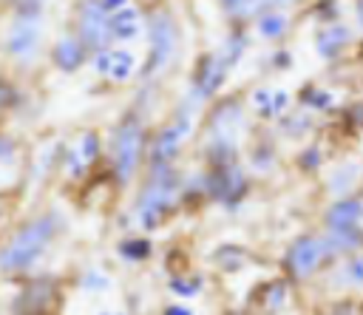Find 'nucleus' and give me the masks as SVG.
<instances>
[{
	"mask_svg": "<svg viewBox=\"0 0 363 315\" xmlns=\"http://www.w3.org/2000/svg\"><path fill=\"white\" fill-rule=\"evenodd\" d=\"M235 68V62L230 60V54L224 48L210 51L199 60V68L193 74V85L187 91V105H201L210 96H216L221 91V85L227 82L230 71Z\"/></svg>",
	"mask_w": 363,
	"mask_h": 315,
	"instance_id": "obj_7",
	"label": "nucleus"
},
{
	"mask_svg": "<svg viewBox=\"0 0 363 315\" xmlns=\"http://www.w3.org/2000/svg\"><path fill=\"white\" fill-rule=\"evenodd\" d=\"M295 3H301V0H247L241 20H255V17H258V14H264V11L289 9V6H295Z\"/></svg>",
	"mask_w": 363,
	"mask_h": 315,
	"instance_id": "obj_27",
	"label": "nucleus"
},
{
	"mask_svg": "<svg viewBox=\"0 0 363 315\" xmlns=\"http://www.w3.org/2000/svg\"><path fill=\"white\" fill-rule=\"evenodd\" d=\"M82 287H85V289H102V287H108V278H105L102 272H85Z\"/></svg>",
	"mask_w": 363,
	"mask_h": 315,
	"instance_id": "obj_33",
	"label": "nucleus"
},
{
	"mask_svg": "<svg viewBox=\"0 0 363 315\" xmlns=\"http://www.w3.org/2000/svg\"><path fill=\"white\" fill-rule=\"evenodd\" d=\"M218 6L224 9V14H230V17H238V20H241L247 0H218Z\"/></svg>",
	"mask_w": 363,
	"mask_h": 315,
	"instance_id": "obj_32",
	"label": "nucleus"
},
{
	"mask_svg": "<svg viewBox=\"0 0 363 315\" xmlns=\"http://www.w3.org/2000/svg\"><path fill=\"white\" fill-rule=\"evenodd\" d=\"M119 255L128 261H142L150 255V241L147 238H125L119 244Z\"/></svg>",
	"mask_w": 363,
	"mask_h": 315,
	"instance_id": "obj_28",
	"label": "nucleus"
},
{
	"mask_svg": "<svg viewBox=\"0 0 363 315\" xmlns=\"http://www.w3.org/2000/svg\"><path fill=\"white\" fill-rule=\"evenodd\" d=\"M48 60L60 74H77L88 60L91 51L74 31H62L51 45H48Z\"/></svg>",
	"mask_w": 363,
	"mask_h": 315,
	"instance_id": "obj_14",
	"label": "nucleus"
},
{
	"mask_svg": "<svg viewBox=\"0 0 363 315\" xmlns=\"http://www.w3.org/2000/svg\"><path fill=\"white\" fill-rule=\"evenodd\" d=\"M23 165V142L11 133L0 128V167H20Z\"/></svg>",
	"mask_w": 363,
	"mask_h": 315,
	"instance_id": "obj_23",
	"label": "nucleus"
},
{
	"mask_svg": "<svg viewBox=\"0 0 363 315\" xmlns=\"http://www.w3.org/2000/svg\"><path fill=\"white\" fill-rule=\"evenodd\" d=\"M354 17H357V28L363 31V0H354Z\"/></svg>",
	"mask_w": 363,
	"mask_h": 315,
	"instance_id": "obj_37",
	"label": "nucleus"
},
{
	"mask_svg": "<svg viewBox=\"0 0 363 315\" xmlns=\"http://www.w3.org/2000/svg\"><path fill=\"white\" fill-rule=\"evenodd\" d=\"M289 14L286 9H275V11H264L255 17V34L264 40H281L284 34H289Z\"/></svg>",
	"mask_w": 363,
	"mask_h": 315,
	"instance_id": "obj_20",
	"label": "nucleus"
},
{
	"mask_svg": "<svg viewBox=\"0 0 363 315\" xmlns=\"http://www.w3.org/2000/svg\"><path fill=\"white\" fill-rule=\"evenodd\" d=\"M71 148L82 156V162H85L88 167H94V165L99 162V156H102V136H99L96 131H82V133L71 142Z\"/></svg>",
	"mask_w": 363,
	"mask_h": 315,
	"instance_id": "obj_22",
	"label": "nucleus"
},
{
	"mask_svg": "<svg viewBox=\"0 0 363 315\" xmlns=\"http://www.w3.org/2000/svg\"><path fill=\"white\" fill-rule=\"evenodd\" d=\"M99 3H102L108 11H116V9H122V6H125V3H130V0H99Z\"/></svg>",
	"mask_w": 363,
	"mask_h": 315,
	"instance_id": "obj_36",
	"label": "nucleus"
},
{
	"mask_svg": "<svg viewBox=\"0 0 363 315\" xmlns=\"http://www.w3.org/2000/svg\"><path fill=\"white\" fill-rule=\"evenodd\" d=\"M156 3H159V0H156Z\"/></svg>",
	"mask_w": 363,
	"mask_h": 315,
	"instance_id": "obj_41",
	"label": "nucleus"
},
{
	"mask_svg": "<svg viewBox=\"0 0 363 315\" xmlns=\"http://www.w3.org/2000/svg\"><path fill=\"white\" fill-rule=\"evenodd\" d=\"M182 196V176L170 165H147V179L136 199V221L145 230H153L164 213L173 210V204Z\"/></svg>",
	"mask_w": 363,
	"mask_h": 315,
	"instance_id": "obj_4",
	"label": "nucleus"
},
{
	"mask_svg": "<svg viewBox=\"0 0 363 315\" xmlns=\"http://www.w3.org/2000/svg\"><path fill=\"white\" fill-rule=\"evenodd\" d=\"M62 219L57 210H43L28 216L3 244H0V275H23L28 272L60 236Z\"/></svg>",
	"mask_w": 363,
	"mask_h": 315,
	"instance_id": "obj_2",
	"label": "nucleus"
},
{
	"mask_svg": "<svg viewBox=\"0 0 363 315\" xmlns=\"http://www.w3.org/2000/svg\"><path fill=\"white\" fill-rule=\"evenodd\" d=\"M145 34V11L136 3H125L122 9L111 11V37L113 43L125 45Z\"/></svg>",
	"mask_w": 363,
	"mask_h": 315,
	"instance_id": "obj_16",
	"label": "nucleus"
},
{
	"mask_svg": "<svg viewBox=\"0 0 363 315\" xmlns=\"http://www.w3.org/2000/svg\"><path fill=\"white\" fill-rule=\"evenodd\" d=\"M272 159H275V153H272V148H269V145L255 148V150L250 153V165H252L255 170H267V167L272 165Z\"/></svg>",
	"mask_w": 363,
	"mask_h": 315,
	"instance_id": "obj_31",
	"label": "nucleus"
},
{
	"mask_svg": "<svg viewBox=\"0 0 363 315\" xmlns=\"http://www.w3.org/2000/svg\"><path fill=\"white\" fill-rule=\"evenodd\" d=\"M272 62H275V65H286V62H289V54H286V51H278V54L272 57Z\"/></svg>",
	"mask_w": 363,
	"mask_h": 315,
	"instance_id": "obj_38",
	"label": "nucleus"
},
{
	"mask_svg": "<svg viewBox=\"0 0 363 315\" xmlns=\"http://www.w3.org/2000/svg\"><path fill=\"white\" fill-rule=\"evenodd\" d=\"M360 179H363V165L360 162H340L326 176V190L335 199H343V196H352V190L360 184Z\"/></svg>",
	"mask_w": 363,
	"mask_h": 315,
	"instance_id": "obj_18",
	"label": "nucleus"
},
{
	"mask_svg": "<svg viewBox=\"0 0 363 315\" xmlns=\"http://www.w3.org/2000/svg\"><path fill=\"white\" fill-rule=\"evenodd\" d=\"M193 128H196V119L190 111L176 114L167 125H162L153 133V139H147V165H170L179 156L182 145L190 139Z\"/></svg>",
	"mask_w": 363,
	"mask_h": 315,
	"instance_id": "obj_8",
	"label": "nucleus"
},
{
	"mask_svg": "<svg viewBox=\"0 0 363 315\" xmlns=\"http://www.w3.org/2000/svg\"><path fill=\"white\" fill-rule=\"evenodd\" d=\"M164 315H193L187 306H182V304H173V306H167L164 309Z\"/></svg>",
	"mask_w": 363,
	"mask_h": 315,
	"instance_id": "obj_35",
	"label": "nucleus"
},
{
	"mask_svg": "<svg viewBox=\"0 0 363 315\" xmlns=\"http://www.w3.org/2000/svg\"><path fill=\"white\" fill-rule=\"evenodd\" d=\"M91 68L96 77L113 82V85H122V82H130L136 77V54L119 43L108 45V48H99L91 54Z\"/></svg>",
	"mask_w": 363,
	"mask_h": 315,
	"instance_id": "obj_9",
	"label": "nucleus"
},
{
	"mask_svg": "<svg viewBox=\"0 0 363 315\" xmlns=\"http://www.w3.org/2000/svg\"><path fill=\"white\" fill-rule=\"evenodd\" d=\"M289 91L284 88H255L250 94V108L261 116V119H278L289 111Z\"/></svg>",
	"mask_w": 363,
	"mask_h": 315,
	"instance_id": "obj_17",
	"label": "nucleus"
},
{
	"mask_svg": "<svg viewBox=\"0 0 363 315\" xmlns=\"http://www.w3.org/2000/svg\"><path fill=\"white\" fill-rule=\"evenodd\" d=\"M301 102H303L306 108H312V111H329L332 102H335V96H332V91H326V88L309 85V88L301 91Z\"/></svg>",
	"mask_w": 363,
	"mask_h": 315,
	"instance_id": "obj_26",
	"label": "nucleus"
},
{
	"mask_svg": "<svg viewBox=\"0 0 363 315\" xmlns=\"http://www.w3.org/2000/svg\"><path fill=\"white\" fill-rule=\"evenodd\" d=\"M354 40V28L346 26L343 20H329V23H320L318 31H315V54L320 60H337Z\"/></svg>",
	"mask_w": 363,
	"mask_h": 315,
	"instance_id": "obj_15",
	"label": "nucleus"
},
{
	"mask_svg": "<svg viewBox=\"0 0 363 315\" xmlns=\"http://www.w3.org/2000/svg\"><path fill=\"white\" fill-rule=\"evenodd\" d=\"M326 258H332V250L326 244V236H301L286 253V267L295 278L312 275Z\"/></svg>",
	"mask_w": 363,
	"mask_h": 315,
	"instance_id": "obj_11",
	"label": "nucleus"
},
{
	"mask_svg": "<svg viewBox=\"0 0 363 315\" xmlns=\"http://www.w3.org/2000/svg\"><path fill=\"white\" fill-rule=\"evenodd\" d=\"M45 9L43 0H9L0 51L11 65L31 68L45 54Z\"/></svg>",
	"mask_w": 363,
	"mask_h": 315,
	"instance_id": "obj_1",
	"label": "nucleus"
},
{
	"mask_svg": "<svg viewBox=\"0 0 363 315\" xmlns=\"http://www.w3.org/2000/svg\"><path fill=\"white\" fill-rule=\"evenodd\" d=\"M284 301H286V287H284L281 281L269 284V287H267V301H264V306L275 312V309H281V306H284Z\"/></svg>",
	"mask_w": 363,
	"mask_h": 315,
	"instance_id": "obj_29",
	"label": "nucleus"
},
{
	"mask_svg": "<svg viewBox=\"0 0 363 315\" xmlns=\"http://www.w3.org/2000/svg\"><path fill=\"white\" fill-rule=\"evenodd\" d=\"M173 289L182 292V295H193L199 289V281H190V284L187 281H173Z\"/></svg>",
	"mask_w": 363,
	"mask_h": 315,
	"instance_id": "obj_34",
	"label": "nucleus"
},
{
	"mask_svg": "<svg viewBox=\"0 0 363 315\" xmlns=\"http://www.w3.org/2000/svg\"><path fill=\"white\" fill-rule=\"evenodd\" d=\"M298 162H301L303 170H315V167H320V162H323V150H320L318 145H309L306 150H301Z\"/></svg>",
	"mask_w": 363,
	"mask_h": 315,
	"instance_id": "obj_30",
	"label": "nucleus"
},
{
	"mask_svg": "<svg viewBox=\"0 0 363 315\" xmlns=\"http://www.w3.org/2000/svg\"><path fill=\"white\" fill-rule=\"evenodd\" d=\"M99 315H108V312H99Z\"/></svg>",
	"mask_w": 363,
	"mask_h": 315,
	"instance_id": "obj_39",
	"label": "nucleus"
},
{
	"mask_svg": "<svg viewBox=\"0 0 363 315\" xmlns=\"http://www.w3.org/2000/svg\"><path fill=\"white\" fill-rule=\"evenodd\" d=\"M23 102H26V91L17 85V79L0 74V114H17Z\"/></svg>",
	"mask_w": 363,
	"mask_h": 315,
	"instance_id": "obj_21",
	"label": "nucleus"
},
{
	"mask_svg": "<svg viewBox=\"0 0 363 315\" xmlns=\"http://www.w3.org/2000/svg\"><path fill=\"white\" fill-rule=\"evenodd\" d=\"M145 34H147V57L139 68L142 79H156L173 62L179 51V26L167 9H150L145 14Z\"/></svg>",
	"mask_w": 363,
	"mask_h": 315,
	"instance_id": "obj_5",
	"label": "nucleus"
},
{
	"mask_svg": "<svg viewBox=\"0 0 363 315\" xmlns=\"http://www.w3.org/2000/svg\"><path fill=\"white\" fill-rule=\"evenodd\" d=\"M335 284H340V287H363V255H354L352 261H346L337 270Z\"/></svg>",
	"mask_w": 363,
	"mask_h": 315,
	"instance_id": "obj_25",
	"label": "nucleus"
},
{
	"mask_svg": "<svg viewBox=\"0 0 363 315\" xmlns=\"http://www.w3.org/2000/svg\"><path fill=\"white\" fill-rule=\"evenodd\" d=\"M360 221H363V199L343 196V199H335V204L326 210L329 227H360Z\"/></svg>",
	"mask_w": 363,
	"mask_h": 315,
	"instance_id": "obj_19",
	"label": "nucleus"
},
{
	"mask_svg": "<svg viewBox=\"0 0 363 315\" xmlns=\"http://www.w3.org/2000/svg\"><path fill=\"white\" fill-rule=\"evenodd\" d=\"M43 3H51V0H43Z\"/></svg>",
	"mask_w": 363,
	"mask_h": 315,
	"instance_id": "obj_40",
	"label": "nucleus"
},
{
	"mask_svg": "<svg viewBox=\"0 0 363 315\" xmlns=\"http://www.w3.org/2000/svg\"><path fill=\"white\" fill-rule=\"evenodd\" d=\"M108 167L119 187H128L136 179V170L142 167V159L147 153V128L139 111H128L116 119V125L108 133Z\"/></svg>",
	"mask_w": 363,
	"mask_h": 315,
	"instance_id": "obj_3",
	"label": "nucleus"
},
{
	"mask_svg": "<svg viewBox=\"0 0 363 315\" xmlns=\"http://www.w3.org/2000/svg\"><path fill=\"white\" fill-rule=\"evenodd\" d=\"M54 301H57L54 278L40 275V278H28L20 287V292L14 295L9 312L11 315H48L54 309Z\"/></svg>",
	"mask_w": 363,
	"mask_h": 315,
	"instance_id": "obj_10",
	"label": "nucleus"
},
{
	"mask_svg": "<svg viewBox=\"0 0 363 315\" xmlns=\"http://www.w3.org/2000/svg\"><path fill=\"white\" fill-rule=\"evenodd\" d=\"M71 31L85 43V48L94 54L99 48L113 45L111 37V11L99 0H77L71 11Z\"/></svg>",
	"mask_w": 363,
	"mask_h": 315,
	"instance_id": "obj_6",
	"label": "nucleus"
},
{
	"mask_svg": "<svg viewBox=\"0 0 363 315\" xmlns=\"http://www.w3.org/2000/svg\"><path fill=\"white\" fill-rule=\"evenodd\" d=\"M241 131H244V105L238 99H224L210 111V116H207V139H221V142L241 145L238 142Z\"/></svg>",
	"mask_w": 363,
	"mask_h": 315,
	"instance_id": "obj_13",
	"label": "nucleus"
},
{
	"mask_svg": "<svg viewBox=\"0 0 363 315\" xmlns=\"http://www.w3.org/2000/svg\"><path fill=\"white\" fill-rule=\"evenodd\" d=\"M278 128H281V133L298 139L312 131V119L306 114H284V116H278Z\"/></svg>",
	"mask_w": 363,
	"mask_h": 315,
	"instance_id": "obj_24",
	"label": "nucleus"
},
{
	"mask_svg": "<svg viewBox=\"0 0 363 315\" xmlns=\"http://www.w3.org/2000/svg\"><path fill=\"white\" fill-rule=\"evenodd\" d=\"M247 173L238 162L230 165H216L207 173V193L218 199L221 204H238L247 196Z\"/></svg>",
	"mask_w": 363,
	"mask_h": 315,
	"instance_id": "obj_12",
	"label": "nucleus"
}]
</instances>
